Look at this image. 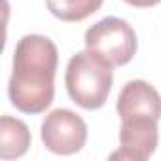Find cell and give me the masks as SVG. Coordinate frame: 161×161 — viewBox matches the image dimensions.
Returning a JSON list of instances; mask_svg holds the SVG:
<instances>
[{"mask_svg":"<svg viewBox=\"0 0 161 161\" xmlns=\"http://www.w3.org/2000/svg\"><path fill=\"white\" fill-rule=\"evenodd\" d=\"M86 49L110 66L127 64L138 47L136 32L119 17H104L86 31Z\"/></svg>","mask_w":161,"mask_h":161,"instance_id":"3","label":"cell"},{"mask_svg":"<svg viewBox=\"0 0 161 161\" xmlns=\"http://www.w3.org/2000/svg\"><path fill=\"white\" fill-rule=\"evenodd\" d=\"M40 136L51 153L72 155L87 142V123L68 108H57L44 118Z\"/></svg>","mask_w":161,"mask_h":161,"instance_id":"4","label":"cell"},{"mask_svg":"<svg viewBox=\"0 0 161 161\" xmlns=\"http://www.w3.org/2000/svg\"><path fill=\"white\" fill-rule=\"evenodd\" d=\"M159 142L157 119L148 116H133L121 119L118 152L110 153V159H135L144 161L152 157Z\"/></svg>","mask_w":161,"mask_h":161,"instance_id":"5","label":"cell"},{"mask_svg":"<svg viewBox=\"0 0 161 161\" xmlns=\"http://www.w3.org/2000/svg\"><path fill=\"white\" fill-rule=\"evenodd\" d=\"M129 6H135V8H152L155 4H159L161 0H123Z\"/></svg>","mask_w":161,"mask_h":161,"instance_id":"9","label":"cell"},{"mask_svg":"<svg viewBox=\"0 0 161 161\" xmlns=\"http://www.w3.org/2000/svg\"><path fill=\"white\" fill-rule=\"evenodd\" d=\"M57 46L42 34H25L14 53L8 97L23 114H40L53 103Z\"/></svg>","mask_w":161,"mask_h":161,"instance_id":"1","label":"cell"},{"mask_svg":"<svg viewBox=\"0 0 161 161\" xmlns=\"http://www.w3.org/2000/svg\"><path fill=\"white\" fill-rule=\"evenodd\" d=\"M31 146V131L25 121L2 116L0 118V157L2 159H17L27 153Z\"/></svg>","mask_w":161,"mask_h":161,"instance_id":"7","label":"cell"},{"mask_svg":"<svg viewBox=\"0 0 161 161\" xmlns=\"http://www.w3.org/2000/svg\"><path fill=\"white\" fill-rule=\"evenodd\" d=\"M116 110L119 118H133V116H148L159 121L161 118V95L157 89L144 82V80H131L123 86L118 95Z\"/></svg>","mask_w":161,"mask_h":161,"instance_id":"6","label":"cell"},{"mask_svg":"<svg viewBox=\"0 0 161 161\" xmlns=\"http://www.w3.org/2000/svg\"><path fill=\"white\" fill-rule=\"evenodd\" d=\"M47 10L61 21H84L91 14H95L103 0H46Z\"/></svg>","mask_w":161,"mask_h":161,"instance_id":"8","label":"cell"},{"mask_svg":"<svg viewBox=\"0 0 161 161\" xmlns=\"http://www.w3.org/2000/svg\"><path fill=\"white\" fill-rule=\"evenodd\" d=\"M112 66L91 51H78L70 57L64 72V84L70 99L86 110L104 106L112 89Z\"/></svg>","mask_w":161,"mask_h":161,"instance_id":"2","label":"cell"}]
</instances>
